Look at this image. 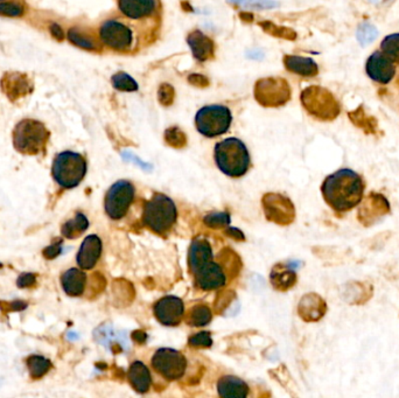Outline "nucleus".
Instances as JSON below:
<instances>
[{
	"mask_svg": "<svg viewBox=\"0 0 399 398\" xmlns=\"http://www.w3.org/2000/svg\"><path fill=\"white\" fill-rule=\"evenodd\" d=\"M61 240L59 242H55L53 243L52 245H49L48 248L44 250V256L47 258V260H54L55 257L59 256L60 253H61Z\"/></svg>",
	"mask_w": 399,
	"mask_h": 398,
	"instance_id": "obj_39",
	"label": "nucleus"
},
{
	"mask_svg": "<svg viewBox=\"0 0 399 398\" xmlns=\"http://www.w3.org/2000/svg\"><path fill=\"white\" fill-rule=\"evenodd\" d=\"M24 14V8L18 3H1L0 16H21Z\"/></svg>",
	"mask_w": 399,
	"mask_h": 398,
	"instance_id": "obj_34",
	"label": "nucleus"
},
{
	"mask_svg": "<svg viewBox=\"0 0 399 398\" xmlns=\"http://www.w3.org/2000/svg\"><path fill=\"white\" fill-rule=\"evenodd\" d=\"M229 215L226 213H213L205 219V223L209 227H221L229 225Z\"/></svg>",
	"mask_w": 399,
	"mask_h": 398,
	"instance_id": "obj_36",
	"label": "nucleus"
},
{
	"mask_svg": "<svg viewBox=\"0 0 399 398\" xmlns=\"http://www.w3.org/2000/svg\"><path fill=\"white\" fill-rule=\"evenodd\" d=\"M233 116L229 109L223 105H207L198 111L195 124L200 134L208 138H214L229 130Z\"/></svg>",
	"mask_w": 399,
	"mask_h": 398,
	"instance_id": "obj_6",
	"label": "nucleus"
},
{
	"mask_svg": "<svg viewBox=\"0 0 399 398\" xmlns=\"http://www.w3.org/2000/svg\"><path fill=\"white\" fill-rule=\"evenodd\" d=\"M0 1H3V0H0Z\"/></svg>",
	"mask_w": 399,
	"mask_h": 398,
	"instance_id": "obj_42",
	"label": "nucleus"
},
{
	"mask_svg": "<svg viewBox=\"0 0 399 398\" xmlns=\"http://www.w3.org/2000/svg\"><path fill=\"white\" fill-rule=\"evenodd\" d=\"M364 190L365 184L360 174L348 169L331 174L321 186L324 201L336 213H346L359 205Z\"/></svg>",
	"mask_w": 399,
	"mask_h": 398,
	"instance_id": "obj_1",
	"label": "nucleus"
},
{
	"mask_svg": "<svg viewBox=\"0 0 399 398\" xmlns=\"http://www.w3.org/2000/svg\"><path fill=\"white\" fill-rule=\"evenodd\" d=\"M127 379L132 388L139 394H145L150 390L152 384L151 373L142 361H135L127 371Z\"/></svg>",
	"mask_w": 399,
	"mask_h": 398,
	"instance_id": "obj_22",
	"label": "nucleus"
},
{
	"mask_svg": "<svg viewBox=\"0 0 399 398\" xmlns=\"http://www.w3.org/2000/svg\"><path fill=\"white\" fill-rule=\"evenodd\" d=\"M49 136V131L42 123L24 119L13 130V145L20 153L36 156L46 151Z\"/></svg>",
	"mask_w": 399,
	"mask_h": 398,
	"instance_id": "obj_4",
	"label": "nucleus"
},
{
	"mask_svg": "<svg viewBox=\"0 0 399 398\" xmlns=\"http://www.w3.org/2000/svg\"><path fill=\"white\" fill-rule=\"evenodd\" d=\"M0 266H3V265L0 264Z\"/></svg>",
	"mask_w": 399,
	"mask_h": 398,
	"instance_id": "obj_41",
	"label": "nucleus"
},
{
	"mask_svg": "<svg viewBox=\"0 0 399 398\" xmlns=\"http://www.w3.org/2000/svg\"><path fill=\"white\" fill-rule=\"evenodd\" d=\"M327 312V303L319 295L309 293L301 299L299 313L305 321H318Z\"/></svg>",
	"mask_w": 399,
	"mask_h": 398,
	"instance_id": "obj_18",
	"label": "nucleus"
},
{
	"mask_svg": "<svg viewBox=\"0 0 399 398\" xmlns=\"http://www.w3.org/2000/svg\"><path fill=\"white\" fill-rule=\"evenodd\" d=\"M102 248H103L102 240L97 235L88 236L81 245L76 257L79 268L83 270H90L94 268L102 255Z\"/></svg>",
	"mask_w": 399,
	"mask_h": 398,
	"instance_id": "obj_16",
	"label": "nucleus"
},
{
	"mask_svg": "<svg viewBox=\"0 0 399 398\" xmlns=\"http://www.w3.org/2000/svg\"><path fill=\"white\" fill-rule=\"evenodd\" d=\"M188 45L190 49L193 51V55L198 61H207V60L213 58L214 55V42L210 38L205 36L200 31H194L188 36Z\"/></svg>",
	"mask_w": 399,
	"mask_h": 398,
	"instance_id": "obj_24",
	"label": "nucleus"
},
{
	"mask_svg": "<svg viewBox=\"0 0 399 398\" xmlns=\"http://www.w3.org/2000/svg\"><path fill=\"white\" fill-rule=\"evenodd\" d=\"M0 87L8 99L12 102L23 99L25 96L29 95L33 91L32 79L26 74L11 71L6 73L0 81Z\"/></svg>",
	"mask_w": 399,
	"mask_h": 398,
	"instance_id": "obj_13",
	"label": "nucleus"
},
{
	"mask_svg": "<svg viewBox=\"0 0 399 398\" xmlns=\"http://www.w3.org/2000/svg\"><path fill=\"white\" fill-rule=\"evenodd\" d=\"M278 79H263L258 83L257 91H256V96H257L258 101L264 103H271L270 105H278L279 103H283L286 101L284 96L289 95V92H286V83L281 82V84H277Z\"/></svg>",
	"mask_w": 399,
	"mask_h": 398,
	"instance_id": "obj_17",
	"label": "nucleus"
},
{
	"mask_svg": "<svg viewBox=\"0 0 399 398\" xmlns=\"http://www.w3.org/2000/svg\"><path fill=\"white\" fill-rule=\"evenodd\" d=\"M99 36L104 45L115 51H127L133 42V33L119 20H107L99 29Z\"/></svg>",
	"mask_w": 399,
	"mask_h": 398,
	"instance_id": "obj_9",
	"label": "nucleus"
},
{
	"mask_svg": "<svg viewBox=\"0 0 399 398\" xmlns=\"http://www.w3.org/2000/svg\"><path fill=\"white\" fill-rule=\"evenodd\" d=\"M265 213L270 220L281 225H289L294 220V206L287 197L270 194L264 197Z\"/></svg>",
	"mask_w": 399,
	"mask_h": 398,
	"instance_id": "obj_14",
	"label": "nucleus"
},
{
	"mask_svg": "<svg viewBox=\"0 0 399 398\" xmlns=\"http://www.w3.org/2000/svg\"><path fill=\"white\" fill-rule=\"evenodd\" d=\"M178 210L173 200L165 194H155L144 206L142 223L158 235L165 236L173 228Z\"/></svg>",
	"mask_w": 399,
	"mask_h": 398,
	"instance_id": "obj_3",
	"label": "nucleus"
},
{
	"mask_svg": "<svg viewBox=\"0 0 399 398\" xmlns=\"http://www.w3.org/2000/svg\"><path fill=\"white\" fill-rule=\"evenodd\" d=\"M61 284L68 296H82L87 285V275L79 269H69L61 277Z\"/></svg>",
	"mask_w": 399,
	"mask_h": 398,
	"instance_id": "obj_23",
	"label": "nucleus"
},
{
	"mask_svg": "<svg viewBox=\"0 0 399 398\" xmlns=\"http://www.w3.org/2000/svg\"><path fill=\"white\" fill-rule=\"evenodd\" d=\"M155 316L165 326H178L185 316V305L180 298L166 296L159 299L153 308Z\"/></svg>",
	"mask_w": 399,
	"mask_h": 398,
	"instance_id": "obj_12",
	"label": "nucleus"
},
{
	"mask_svg": "<svg viewBox=\"0 0 399 398\" xmlns=\"http://www.w3.org/2000/svg\"><path fill=\"white\" fill-rule=\"evenodd\" d=\"M374 295V286L367 282H352L347 288L348 301L350 305H364Z\"/></svg>",
	"mask_w": 399,
	"mask_h": 398,
	"instance_id": "obj_26",
	"label": "nucleus"
},
{
	"mask_svg": "<svg viewBox=\"0 0 399 398\" xmlns=\"http://www.w3.org/2000/svg\"><path fill=\"white\" fill-rule=\"evenodd\" d=\"M218 393L223 398H245L249 395V386L233 375L218 380Z\"/></svg>",
	"mask_w": 399,
	"mask_h": 398,
	"instance_id": "obj_21",
	"label": "nucleus"
},
{
	"mask_svg": "<svg viewBox=\"0 0 399 398\" xmlns=\"http://www.w3.org/2000/svg\"><path fill=\"white\" fill-rule=\"evenodd\" d=\"M284 64L289 71L298 75L306 76V77L316 76L319 71L318 64L314 62V60L304 58V56H286Z\"/></svg>",
	"mask_w": 399,
	"mask_h": 398,
	"instance_id": "obj_25",
	"label": "nucleus"
},
{
	"mask_svg": "<svg viewBox=\"0 0 399 398\" xmlns=\"http://www.w3.org/2000/svg\"><path fill=\"white\" fill-rule=\"evenodd\" d=\"M152 368L162 379L178 381L187 371V359L181 351L173 348H160L151 360Z\"/></svg>",
	"mask_w": 399,
	"mask_h": 398,
	"instance_id": "obj_7",
	"label": "nucleus"
},
{
	"mask_svg": "<svg viewBox=\"0 0 399 398\" xmlns=\"http://www.w3.org/2000/svg\"><path fill=\"white\" fill-rule=\"evenodd\" d=\"M213 260V251L208 240L205 238H195L190 245L188 253V263L192 273H195L198 269Z\"/></svg>",
	"mask_w": 399,
	"mask_h": 398,
	"instance_id": "obj_20",
	"label": "nucleus"
},
{
	"mask_svg": "<svg viewBox=\"0 0 399 398\" xmlns=\"http://www.w3.org/2000/svg\"><path fill=\"white\" fill-rule=\"evenodd\" d=\"M365 69L368 76L381 84H387L396 74L395 62L384 55L382 51H375L369 56Z\"/></svg>",
	"mask_w": 399,
	"mask_h": 398,
	"instance_id": "obj_15",
	"label": "nucleus"
},
{
	"mask_svg": "<svg viewBox=\"0 0 399 398\" xmlns=\"http://www.w3.org/2000/svg\"><path fill=\"white\" fill-rule=\"evenodd\" d=\"M215 162L228 177H243L250 167L249 151L240 139L227 138L215 146Z\"/></svg>",
	"mask_w": 399,
	"mask_h": 398,
	"instance_id": "obj_2",
	"label": "nucleus"
},
{
	"mask_svg": "<svg viewBox=\"0 0 399 398\" xmlns=\"http://www.w3.org/2000/svg\"><path fill=\"white\" fill-rule=\"evenodd\" d=\"M381 51L391 61L399 64V33L385 36L381 42Z\"/></svg>",
	"mask_w": 399,
	"mask_h": 398,
	"instance_id": "obj_30",
	"label": "nucleus"
},
{
	"mask_svg": "<svg viewBox=\"0 0 399 398\" xmlns=\"http://www.w3.org/2000/svg\"><path fill=\"white\" fill-rule=\"evenodd\" d=\"M28 371L33 380H40L48 374V371L52 369V362L49 360L44 359L39 355H32L28 358L27 361Z\"/></svg>",
	"mask_w": 399,
	"mask_h": 398,
	"instance_id": "obj_29",
	"label": "nucleus"
},
{
	"mask_svg": "<svg viewBox=\"0 0 399 398\" xmlns=\"http://www.w3.org/2000/svg\"><path fill=\"white\" fill-rule=\"evenodd\" d=\"M357 220L364 227H372L391 213V207L387 197L380 193L372 192L360 202Z\"/></svg>",
	"mask_w": 399,
	"mask_h": 398,
	"instance_id": "obj_10",
	"label": "nucleus"
},
{
	"mask_svg": "<svg viewBox=\"0 0 399 398\" xmlns=\"http://www.w3.org/2000/svg\"><path fill=\"white\" fill-rule=\"evenodd\" d=\"M193 275L195 284L203 291L218 290L228 283V273L218 260H209Z\"/></svg>",
	"mask_w": 399,
	"mask_h": 398,
	"instance_id": "obj_11",
	"label": "nucleus"
},
{
	"mask_svg": "<svg viewBox=\"0 0 399 398\" xmlns=\"http://www.w3.org/2000/svg\"><path fill=\"white\" fill-rule=\"evenodd\" d=\"M272 284L279 290H287L296 284V275L293 271L276 272L271 277Z\"/></svg>",
	"mask_w": 399,
	"mask_h": 398,
	"instance_id": "obj_32",
	"label": "nucleus"
},
{
	"mask_svg": "<svg viewBox=\"0 0 399 398\" xmlns=\"http://www.w3.org/2000/svg\"><path fill=\"white\" fill-rule=\"evenodd\" d=\"M211 318L213 314L207 305H195L188 312L186 321L194 327H202L208 325L211 321Z\"/></svg>",
	"mask_w": 399,
	"mask_h": 398,
	"instance_id": "obj_28",
	"label": "nucleus"
},
{
	"mask_svg": "<svg viewBox=\"0 0 399 398\" xmlns=\"http://www.w3.org/2000/svg\"><path fill=\"white\" fill-rule=\"evenodd\" d=\"M68 39L70 40L73 44L77 47L84 48V49H95V42L91 38L86 36L84 33L79 32L76 28H71L68 32Z\"/></svg>",
	"mask_w": 399,
	"mask_h": 398,
	"instance_id": "obj_33",
	"label": "nucleus"
},
{
	"mask_svg": "<svg viewBox=\"0 0 399 398\" xmlns=\"http://www.w3.org/2000/svg\"><path fill=\"white\" fill-rule=\"evenodd\" d=\"M27 308V303L24 301H12V303H8V301H0V308L4 313L8 312L21 311L24 308Z\"/></svg>",
	"mask_w": 399,
	"mask_h": 398,
	"instance_id": "obj_38",
	"label": "nucleus"
},
{
	"mask_svg": "<svg viewBox=\"0 0 399 398\" xmlns=\"http://www.w3.org/2000/svg\"><path fill=\"white\" fill-rule=\"evenodd\" d=\"M53 177L61 187L70 190L79 186L87 173V162L71 151L60 153L53 162Z\"/></svg>",
	"mask_w": 399,
	"mask_h": 398,
	"instance_id": "obj_5",
	"label": "nucleus"
},
{
	"mask_svg": "<svg viewBox=\"0 0 399 398\" xmlns=\"http://www.w3.org/2000/svg\"><path fill=\"white\" fill-rule=\"evenodd\" d=\"M120 12L131 19H142L155 13L157 0H118Z\"/></svg>",
	"mask_w": 399,
	"mask_h": 398,
	"instance_id": "obj_19",
	"label": "nucleus"
},
{
	"mask_svg": "<svg viewBox=\"0 0 399 398\" xmlns=\"http://www.w3.org/2000/svg\"><path fill=\"white\" fill-rule=\"evenodd\" d=\"M51 32H52L53 36L57 40H62L64 38V31L61 29L59 25L53 24L51 26Z\"/></svg>",
	"mask_w": 399,
	"mask_h": 398,
	"instance_id": "obj_40",
	"label": "nucleus"
},
{
	"mask_svg": "<svg viewBox=\"0 0 399 398\" xmlns=\"http://www.w3.org/2000/svg\"><path fill=\"white\" fill-rule=\"evenodd\" d=\"M88 227H89V221L87 216L84 214L77 213L71 220L62 225L61 232L68 240H75L87 230Z\"/></svg>",
	"mask_w": 399,
	"mask_h": 398,
	"instance_id": "obj_27",
	"label": "nucleus"
},
{
	"mask_svg": "<svg viewBox=\"0 0 399 398\" xmlns=\"http://www.w3.org/2000/svg\"><path fill=\"white\" fill-rule=\"evenodd\" d=\"M36 284V275L34 273H21L16 280V285L21 288H32Z\"/></svg>",
	"mask_w": 399,
	"mask_h": 398,
	"instance_id": "obj_37",
	"label": "nucleus"
},
{
	"mask_svg": "<svg viewBox=\"0 0 399 398\" xmlns=\"http://www.w3.org/2000/svg\"><path fill=\"white\" fill-rule=\"evenodd\" d=\"M190 346L193 347H210L213 345L211 335L208 332H201L198 334L193 335L190 339Z\"/></svg>",
	"mask_w": 399,
	"mask_h": 398,
	"instance_id": "obj_35",
	"label": "nucleus"
},
{
	"mask_svg": "<svg viewBox=\"0 0 399 398\" xmlns=\"http://www.w3.org/2000/svg\"><path fill=\"white\" fill-rule=\"evenodd\" d=\"M112 86L120 91H136L138 89V83L132 79L129 74L117 73L111 79Z\"/></svg>",
	"mask_w": 399,
	"mask_h": 398,
	"instance_id": "obj_31",
	"label": "nucleus"
},
{
	"mask_svg": "<svg viewBox=\"0 0 399 398\" xmlns=\"http://www.w3.org/2000/svg\"><path fill=\"white\" fill-rule=\"evenodd\" d=\"M136 190L127 180H118L111 186L105 195L104 208L111 220H122L125 217L135 200Z\"/></svg>",
	"mask_w": 399,
	"mask_h": 398,
	"instance_id": "obj_8",
	"label": "nucleus"
}]
</instances>
